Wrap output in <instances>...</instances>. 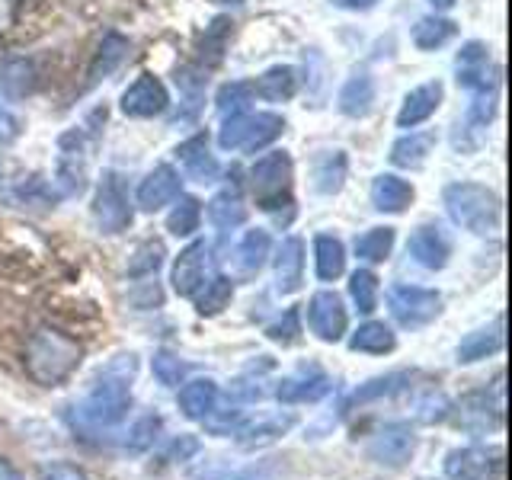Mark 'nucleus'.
Here are the masks:
<instances>
[{
  "label": "nucleus",
  "mask_w": 512,
  "mask_h": 480,
  "mask_svg": "<svg viewBox=\"0 0 512 480\" xmlns=\"http://www.w3.org/2000/svg\"><path fill=\"white\" fill-rule=\"evenodd\" d=\"M80 362H84V346L55 327H39L26 340L23 365L39 388H58L77 372Z\"/></svg>",
  "instance_id": "f257e3e1"
},
{
  "label": "nucleus",
  "mask_w": 512,
  "mask_h": 480,
  "mask_svg": "<svg viewBox=\"0 0 512 480\" xmlns=\"http://www.w3.org/2000/svg\"><path fill=\"white\" fill-rule=\"evenodd\" d=\"M132 375H135V356H122L100 381L87 391V397L80 400L77 416L87 426H116L122 423L128 410H132Z\"/></svg>",
  "instance_id": "f03ea898"
},
{
  "label": "nucleus",
  "mask_w": 512,
  "mask_h": 480,
  "mask_svg": "<svg viewBox=\"0 0 512 480\" xmlns=\"http://www.w3.org/2000/svg\"><path fill=\"white\" fill-rule=\"evenodd\" d=\"M445 212L471 234H493L500 228V199L480 183H452L445 189Z\"/></svg>",
  "instance_id": "7ed1b4c3"
},
{
  "label": "nucleus",
  "mask_w": 512,
  "mask_h": 480,
  "mask_svg": "<svg viewBox=\"0 0 512 480\" xmlns=\"http://www.w3.org/2000/svg\"><path fill=\"white\" fill-rule=\"evenodd\" d=\"M285 132V119L276 112H234L224 119L218 144L224 151H260Z\"/></svg>",
  "instance_id": "20e7f679"
},
{
  "label": "nucleus",
  "mask_w": 512,
  "mask_h": 480,
  "mask_svg": "<svg viewBox=\"0 0 512 480\" xmlns=\"http://www.w3.org/2000/svg\"><path fill=\"white\" fill-rule=\"evenodd\" d=\"M250 180H253L256 202L266 212H276L279 205H292V196H288V186H292V157L285 151H272L256 160Z\"/></svg>",
  "instance_id": "39448f33"
},
{
  "label": "nucleus",
  "mask_w": 512,
  "mask_h": 480,
  "mask_svg": "<svg viewBox=\"0 0 512 480\" xmlns=\"http://www.w3.org/2000/svg\"><path fill=\"white\" fill-rule=\"evenodd\" d=\"M388 308L400 327H426L439 317L442 311V295L432 292V288L420 285H394L388 295Z\"/></svg>",
  "instance_id": "423d86ee"
},
{
  "label": "nucleus",
  "mask_w": 512,
  "mask_h": 480,
  "mask_svg": "<svg viewBox=\"0 0 512 480\" xmlns=\"http://www.w3.org/2000/svg\"><path fill=\"white\" fill-rule=\"evenodd\" d=\"M416 452V436L407 423H384L365 442V455L384 468H404Z\"/></svg>",
  "instance_id": "0eeeda50"
},
{
  "label": "nucleus",
  "mask_w": 512,
  "mask_h": 480,
  "mask_svg": "<svg viewBox=\"0 0 512 480\" xmlns=\"http://www.w3.org/2000/svg\"><path fill=\"white\" fill-rule=\"evenodd\" d=\"M445 477L448 480H500L503 477V455L496 448H455L445 455Z\"/></svg>",
  "instance_id": "6e6552de"
},
{
  "label": "nucleus",
  "mask_w": 512,
  "mask_h": 480,
  "mask_svg": "<svg viewBox=\"0 0 512 480\" xmlns=\"http://www.w3.org/2000/svg\"><path fill=\"white\" fill-rule=\"evenodd\" d=\"M212 276H215L212 247H208L205 240H196V244H189L180 256H176L170 282H173V292L176 295L192 298Z\"/></svg>",
  "instance_id": "1a4fd4ad"
},
{
  "label": "nucleus",
  "mask_w": 512,
  "mask_h": 480,
  "mask_svg": "<svg viewBox=\"0 0 512 480\" xmlns=\"http://www.w3.org/2000/svg\"><path fill=\"white\" fill-rule=\"evenodd\" d=\"M93 221L100 224L103 234H122L128 224H132V205H128V196L116 173H106L100 189H96Z\"/></svg>",
  "instance_id": "9d476101"
},
{
  "label": "nucleus",
  "mask_w": 512,
  "mask_h": 480,
  "mask_svg": "<svg viewBox=\"0 0 512 480\" xmlns=\"http://www.w3.org/2000/svg\"><path fill=\"white\" fill-rule=\"evenodd\" d=\"M308 327L317 340L340 343L349 327V317L343 308V298L336 292H317L308 304Z\"/></svg>",
  "instance_id": "9b49d317"
},
{
  "label": "nucleus",
  "mask_w": 512,
  "mask_h": 480,
  "mask_svg": "<svg viewBox=\"0 0 512 480\" xmlns=\"http://www.w3.org/2000/svg\"><path fill=\"white\" fill-rule=\"evenodd\" d=\"M87 135L74 128V132L61 135L58 141V183L64 192H80L87 186Z\"/></svg>",
  "instance_id": "f8f14e48"
},
{
  "label": "nucleus",
  "mask_w": 512,
  "mask_h": 480,
  "mask_svg": "<svg viewBox=\"0 0 512 480\" xmlns=\"http://www.w3.org/2000/svg\"><path fill=\"white\" fill-rule=\"evenodd\" d=\"M455 74L464 90L490 93L496 87V71L490 68V48L484 42H468L455 58Z\"/></svg>",
  "instance_id": "ddd939ff"
},
{
  "label": "nucleus",
  "mask_w": 512,
  "mask_h": 480,
  "mask_svg": "<svg viewBox=\"0 0 512 480\" xmlns=\"http://www.w3.org/2000/svg\"><path fill=\"white\" fill-rule=\"evenodd\" d=\"M170 106V96H167V87L160 84L157 77L151 74H141L132 87L122 93V112L132 119H151V116H160Z\"/></svg>",
  "instance_id": "4468645a"
},
{
  "label": "nucleus",
  "mask_w": 512,
  "mask_h": 480,
  "mask_svg": "<svg viewBox=\"0 0 512 480\" xmlns=\"http://www.w3.org/2000/svg\"><path fill=\"white\" fill-rule=\"evenodd\" d=\"M330 378L320 368H298L276 384V397L282 404H317L330 394Z\"/></svg>",
  "instance_id": "2eb2a0df"
},
{
  "label": "nucleus",
  "mask_w": 512,
  "mask_h": 480,
  "mask_svg": "<svg viewBox=\"0 0 512 480\" xmlns=\"http://www.w3.org/2000/svg\"><path fill=\"white\" fill-rule=\"evenodd\" d=\"M269 250H272V237L269 231L256 228V231H247L244 237L237 240V247L231 253V269L237 279H253L256 272H260L269 260Z\"/></svg>",
  "instance_id": "dca6fc26"
},
{
  "label": "nucleus",
  "mask_w": 512,
  "mask_h": 480,
  "mask_svg": "<svg viewBox=\"0 0 512 480\" xmlns=\"http://www.w3.org/2000/svg\"><path fill=\"white\" fill-rule=\"evenodd\" d=\"M180 183H183L180 173L173 167H167V164L154 167L138 186V205L144 212H157V208L176 202V196H180Z\"/></svg>",
  "instance_id": "f3484780"
},
{
  "label": "nucleus",
  "mask_w": 512,
  "mask_h": 480,
  "mask_svg": "<svg viewBox=\"0 0 512 480\" xmlns=\"http://www.w3.org/2000/svg\"><path fill=\"white\" fill-rule=\"evenodd\" d=\"M407 253L423 269H442L448 263V256H452V244H448V237L436 228V224H423V228L413 231Z\"/></svg>",
  "instance_id": "a211bd4d"
},
{
  "label": "nucleus",
  "mask_w": 512,
  "mask_h": 480,
  "mask_svg": "<svg viewBox=\"0 0 512 480\" xmlns=\"http://www.w3.org/2000/svg\"><path fill=\"white\" fill-rule=\"evenodd\" d=\"M292 426H295L292 413H263V416H256V420L237 426V442L244 448H260V445L282 439Z\"/></svg>",
  "instance_id": "6ab92c4d"
},
{
  "label": "nucleus",
  "mask_w": 512,
  "mask_h": 480,
  "mask_svg": "<svg viewBox=\"0 0 512 480\" xmlns=\"http://www.w3.org/2000/svg\"><path fill=\"white\" fill-rule=\"evenodd\" d=\"M176 157H180L183 173L189 176V180H196V183H215L218 180L221 167H218L215 154L208 151V144H205L202 135L180 144V148H176Z\"/></svg>",
  "instance_id": "aec40b11"
},
{
  "label": "nucleus",
  "mask_w": 512,
  "mask_h": 480,
  "mask_svg": "<svg viewBox=\"0 0 512 480\" xmlns=\"http://www.w3.org/2000/svg\"><path fill=\"white\" fill-rule=\"evenodd\" d=\"M304 279V244L301 237H285L276 253V288L282 295H292Z\"/></svg>",
  "instance_id": "412c9836"
},
{
  "label": "nucleus",
  "mask_w": 512,
  "mask_h": 480,
  "mask_svg": "<svg viewBox=\"0 0 512 480\" xmlns=\"http://www.w3.org/2000/svg\"><path fill=\"white\" fill-rule=\"evenodd\" d=\"M442 84L439 80H432V84H423V87H416V90H410L407 93V100H404V106H400V112H397V125L400 128H416V125H423L432 112L439 109V103H442Z\"/></svg>",
  "instance_id": "4be33fe9"
},
{
  "label": "nucleus",
  "mask_w": 512,
  "mask_h": 480,
  "mask_svg": "<svg viewBox=\"0 0 512 480\" xmlns=\"http://www.w3.org/2000/svg\"><path fill=\"white\" fill-rule=\"evenodd\" d=\"M493 119V90L490 93H477L474 106L468 109V119L458 125V135H455V148L458 151H471L477 148L480 141L487 135V125Z\"/></svg>",
  "instance_id": "5701e85b"
},
{
  "label": "nucleus",
  "mask_w": 512,
  "mask_h": 480,
  "mask_svg": "<svg viewBox=\"0 0 512 480\" xmlns=\"http://www.w3.org/2000/svg\"><path fill=\"white\" fill-rule=\"evenodd\" d=\"M410 202H413V186L407 180H400V176L381 173L372 183V205L378 208V212L400 215V212H407Z\"/></svg>",
  "instance_id": "b1692460"
},
{
  "label": "nucleus",
  "mask_w": 512,
  "mask_h": 480,
  "mask_svg": "<svg viewBox=\"0 0 512 480\" xmlns=\"http://www.w3.org/2000/svg\"><path fill=\"white\" fill-rule=\"evenodd\" d=\"M410 381H413L410 372H391V375H384V378L365 381V384H359V388L349 394L346 410L365 407V404H372V400H381V397H394V394H400L404 388H410Z\"/></svg>",
  "instance_id": "393cba45"
},
{
  "label": "nucleus",
  "mask_w": 512,
  "mask_h": 480,
  "mask_svg": "<svg viewBox=\"0 0 512 480\" xmlns=\"http://www.w3.org/2000/svg\"><path fill=\"white\" fill-rule=\"evenodd\" d=\"M503 349V317H496L490 327H480L474 333H468L458 346V362H477L487 359L493 352Z\"/></svg>",
  "instance_id": "a878e982"
},
{
  "label": "nucleus",
  "mask_w": 512,
  "mask_h": 480,
  "mask_svg": "<svg viewBox=\"0 0 512 480\" xmlns=\"http://www.w3.org/2000/svg\"><path fill=\"white\" fill-rule=\"evenodd\" d=\"M372 103H375V77L368 71L352 74L340 90V112L343 116L359 119L372 109Z\"/></svg>",
  "instance_id": "bb28decb"
},
{
  "label": "nucleus",
  "mask_w": 512,
  "mask_h": 480,
  "mask_svg": "<svg viewBox=\"0 0 512 480\" xmlns=\"http://www.w3.org/2000/svg\"><path fill=\"white\" fill-rule=\"evenodd\" d=\"M218 407V384L212 378H196L180 391V410L189 420H205Z\"/></svg>",
  "instance_id": "cd10ccee"
},
{
  "label": "nucleus",
  "mask_w": 512,
  "mask_h": 480,
  "mask_svg": "<svg viewBox=\"0 0 512 480\" xmlns=\"http://www.w3.org/2000/svg\"><path fill=\"white\" fill-rule=\"evenodd\" d=\"M314 266H317V276L324 279V282L340 279L343 269H346L343 240L333 237V234H317L314 237Z\"/></svg>",
  "instance_id": "c85d7f7f"
},
{
  "label": "nucleus",
  "mask_w": 512,
  "mask_h": 480,
  "mask_svg": "<svg viewBox=\"0 0 512 480\" xmlns=\"http://www.w3.org/2000/svg\"><path fill=\"white\" fill-rule=\"evenodd\" d=\"M250 90L256 96H263L269 103H285L292 100L295 90H298V77H295V68H288V64H279V68H269L256 84H250Z\"/></svg>",
  "instance_id": "c756f323"
},
{
  "label": "nucleus",
  "mask_w": 512,
  "mask_h": 480,
  "mask_svg": "<svg viewBox=\"0 0 512 480\" xmlns=\"http://www.w3.org/2000/svg\"><path fill=\"white\" fill-rule=\"evenodd\" d=\"M432 148H436V135H432V132H410L400 141H394L391 160L397 167H404V170H416V167L426 164V157H429Z\"/></svg>",
  "instance_id": "7c9ffc66"
},
{
  "label": "nucleus",
  "mask_w": 512,
  "mask_h": 480,
  "mask_svg": "<svg viewBox=\"0 0 512 480\" xmlns=\"http://www.w3.org/2000/svg\"><path fill=\"white\" fill-rule=\"evenodd\" d=\"M349 346L356 352H372V356H384V352H394L397 336L391 333V327L378 324V320H368L356 333H352Z\"/></svg>",
  "instance_id": "2f4dec72"
},
{
  "label": "nucleus",
  "mask_w": 512,
  "mask_h": 480,
  "mask_svg": "<svg viewBox=\"0 0 512 480\" xmlns=\"http://www.w3.org/2000/svg\"><path fill=\"white\" fill-rule=\"evenodd\" d=\"M192 298H196V311L202 317H215V314H221L231 304L234 285H231V279H224V276H212Z\"/></svg>",
  "instance_id": "473e14b6"
},
{
  "label": "nucleus",
  "mask_w": 512,
  "mask_h": 480,
  "mask_svg": "<svg viewBox=\"0 0 512 480\" xmlns=\"http://www.w3.org/2000/svg\"><path fill=\"white\" fill-rule=\"evenodd\" d=\"M458 26L452 20H442V16H423L420 23L413 26V45L432 52V48H442L448 39H455Z\"/></svg>",
  "instance_id": "72a5a7b5"
},
{
  "label": "nucleus",
  "mask_w": 512,
  "mask_h": 480,
  "mask_svg": "<svg viewBox=\"0 0 512 480\" xmlns=\"http://www.w3.org/2000/svg\"><path fill=\"white\" fill-rule=\"evenodd\" d=\"M346 180V154L343 151H330L314 164V186L317 192H340Z\"/></svg>",
  "instance_id": "f704fd0d"
},
{
  "label": "nucleus",
  "mask_w": 512,
  "mask_h": 480,
  "mask_svg": "<svg viewBox=\"0 0 512 480\" xmlns=\"http://www.w3.org/2000/svg\"><path fill=\"white\" fill-rule=\"evenodd\" d=\"M394 250V228H372L356 240V256L365 263H384Z\"/></svg>",
  "instance_id": "c9c22d12"
},
{
  "label": "nucleus",
  "mask_w": 512,
  "mask_h": 480,
  "mask_svg": "<svg viewBox=\"0 0 512 480\" xmlns=\"http://www.w3.org/2000/svg\"><path fill=\"white\" fill-rule=\"evenodd\" d=\"M208 218H212V224L218 231H231V228H237V224H244L247 208L237 196H231V192H221V196H215L212 202H208Z\"/></svg>",
  "instance_id": "e433bc0d"
},
{
  "label": "nucleus",
  "mask_w": 512,
  "mask_h": 480,
  "mask_svg": "<svg viewBox=\"0 0 512 480\" xmlns=\"http://www.w3.org/2000/svg\"><path fill=\"white\" fill-rule=\"evenodd\" d=\"M199 221H202V202L192 196H180L176 208L167 215V231L176 237H189L192 231H199Z\"/></svg>",
  "instance_id": "4c0bfd02"
},
{
  "label": "nucleus",
  "mask_w": 512,
  "mask_h": 480,
  "mask_svg": "<svg viewBox=\"0 0 512 480\" xmlns=\"http://www.w3.org/2000/svg\"><path fill=\"white\" fill-rule=\"evenodd\" d=\"M125 55H128V42L122 36H116V32H109L100 45V55H96L93 68H90V80H100V77L112 74L125 61Z\"/></svg>",
  "instance_id": "58836bf2"
},
{
  "label": "nucleus",
  "mask_w": 512,
  "mask_h": 480,
  "mask_svg": "<svg viewBox=\"0 0 512 480\" xmlns=\"http://www.w3.org/2000/svg\"><path fill=\"white\" fill-rule=\"evenodd\" d=\"M349 295L356 301V308L362 314H372L378 308V276L368 269H356L349 276Z\"/></svg>",
  "instance_id": "ea45409f"
},
{
  "label": "nucleus",
  "mask_w": 512,
  "mask_h": 480,
  "mask_svg": "<svg viewBox=\"0 0 512 480\" xmlns=\"http://www.w3.org/2000/svg\"><path fill=\"white\" fill-rule=\"evenodd\" d=\"M164 244L160 240H144L135 247V253L128 256V276H151L164 263Z\"/></svg>",
  "instance_id": "a19ab883"
},
{
  "label": "nucleus",
  "mask_w": 512,
  "mask_h": 480,
  "mask_svg": "<svg viewBox=\"0 0 512 480\" xmlns=\"http://www.w3.org/2000/svg\"><path fill=\"white\" fill-rule=\"evenodd\" d=\"M448 413H452V400L442 391H426L423 397H416V404H413V416L420 423H442Z\"/></svg>",
  "instance_id": "79ce46f5"
},
{
  "label": "nucleus",
  "mask_w": 512,
  "mask_h": 480,
  "mask_svg": "<svg viewBox=\"0 0 512 480\" xmlns=\"http://www.w3.org/2000/svg\"><path fill=\"white\" fill-rule=\"evenodd\" d=\"M0 87L13 96H23L32 87V68L26 61H7L0 64Z\"/></svg>",
  "instance_id": "37998d69"
},
{
  "label": "nucleus",
  "mask_w": 512,
  "mask_h": 480,
  "mask_svg": "<svg viewBox=\"0 0 512 480\" xmlns=\"http://www.w3.org/2000/svg\"><path fill=\"white\" fill-rule=\"evenodd\" d=\"M154 375L160 384H167V388H180L186 378V365L176 359L173 352L160 349V352H154Z\"/></svg>",
  "instance_id": "c03bdc74"
},
{
  "label": "nucleus",
  "mask_w": 512,
  "mask_h": 480,
  "mask_svg": "<svg viewBox=\"0 0 512 480\" xmlns=\"http://www.w3.org/2000/svg\"><path fill=\"white\" fill-rule=\"evenodd\" d=\"M253 100V90H250V84H228V87H221V93H218V109L224 112V116H234V112H240L247 103Z\"/></svg>",
  "instance_id": "a18cd8bd"
},
{
  "label": "nucleus",
  "mask_w": 512,
  "mask_h": 480,
  "mask_svg": "<svg viewBox=\"0 0 512 480\" xmlns=\"http://www.w3.org/2000/svg\"><path fill=\"white\" fill-rule=\"evenodd\" d=\"M266 336H269V340L282 343V346L295 343L298 340V311H285V317L276 320V324L266 330Z\"/></svg>",
  "instance_id": "49530a36"
},
{
  "label": "nucleus",
  "mask_w": 512,
  "mask_h": 480,
  "mask_svg": "<svg viewBox=\"0 0 512 480\" xmlns=\"http://www.w3.org/2000/svg\"><path fill=\"white\" fill-rule=\"evenodd\" d=\"M157 429H160V420L157 416H144V420L135 426V432H132V448H144V445H151L154 442V436H157Z\"/></svg>",
  "instance_id": "de8ad7c7"
},
{
  "label": "nucleus",
  "mask_w": 512,
  "mask_h": 480,
  "mask_svg": "<svg viewBox=\"0 0 512 480\" xmlns=\"http://www.w3.org/2000/svg\"><path fill=\"white\" fill-rule=\"evenodd\" d=\"M42 480H87V474L74 468V464H52V468L42 474Z\"/></svg>",
  "instance_id": "09e8293b"
},
{
  "label": "nucleus",
  "mask_w": 512,
  "mask_h": 480,
  "mask_svg": "<svg viewBox=\"0 0 512 480\" xmlns=\"http://www.w3.org/2000/svg\"><path fill=\"white\" fill-rule=\"evenodd\" d=\"M16 135H20V122H16L10 112L0 106V141H13Z\"/></svg>",
  "instance_id": "8fccbe9b"
},
{
  "label": "nucleus",
  "mask_w": 512,
  "mask_h": 480,
  "mask_svg": "<svg viewBox=\"0 0 512 480\" xmlns=\"http://www.w3.org/2000/svg\"><path fill=\"white\" fill-rule=\"evenodd\" d=\"M336 7H343V10H372L378 0H333Z\"/></svg>",
  "instance_id": "3c124183"
},
{
  "label": "nucleus",
  "mask_w": 512,
  "mask_h": 480,
  "mask_svg": "<svg viewBox=\"0 0 512 480\" xmlns=\"http://www.w3.org/2000/svg\"><path fill=\"white\" fill-rule=\"evenodd\" d=\"M0 480H26V477H23L20 471H16L7 458H0Z\"/></svg>",
  "instance_id": "603ef678"
},
{
  "label": "nucleus",
  "mask_w": 512,
  "mask_h": 480,
  "mask_svg": "<svg viewBox=\"0 0 512 480\" xmlns=\"http://www.w3.org/2000/svg\"><path fill=\"white\" fill-rule=\"evenodd\" d=\"M429 4H432V7H436V10H448V7H452V4H455V0H429Z\"/></svg>",
  "instance_id": "864d4df0"
},
{
  "label": "nucleus",
  "mask_w": 512,
  "mask_h": 480,
  "mask_svg": "<svg viewBox=\"0 0 512 480\" xmlns=\"http://www.w3.org/2000/svg\"><path fill=\"white\" fill-rule=\"evenodd\" d=\"M240 480H266V477H263V474H256V471H250V474H244Z\"/></svg>",
  "instance_id": "5fc2aeb1"
},
{
  "label": "nucleus",
  "mask_w": 512,
  "mask_h": 480,
  "mask_svg": "<svg viewBox=\"0 0 512 480\" xmlns=\"http://www.w3.org/2000/svg\"><path fill=\"white\" fill-rule=\"evenodd\" d=\"M221 4H244V0H221Z\"/></svg>",
  "instance_id": "6e6d98bb"
}]
</instances>
